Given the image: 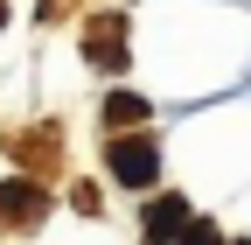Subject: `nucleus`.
<instances>
[{
	"instance_id": "39448f33",
	"label": "nucleus",
	"mask_w": 251,
	"mask_h": 245,
	"mask_svg": "<svg viewBox=\"0 0 251 245\" xmlns=\"http://www.w3.org/2000/svg\"><path fill=\"white\" fill-rule=\"evenodd\" d=\"M181 245H216V231H209V224H188V231H181Z\"/></svg>"
},
{
	"instance_id": "f03ea898",
	"label": "nucleus",
	"mask_w": 251,
	"mask_h": 245,
	"mask_svg": "<svg viewBox=\"0 0 251 245\" xmlns=\"http://www.w3.org/2000/svg\"><path fill=\"white\" fill-rule=\"evenodd\" d=\"M188 224H196V217H188V196H161V203H147V245H168L175 231H188Z\"/></svg>"
},
{
	"instance_id": "20e7f679",
	"label": "nucleus",
	"mask_w": 251,
	"mask_h": 245,
	"mask_svg": "<svg viewBox=\"0 0 251 245\" xmlns=\"http://www.w3.org/2000/svg\"><path fill=\"white\" fill-rule=\"evenodd\" d=\"M91 56H98L105 70H119V63H126V49H119V21H98V28H91Z\"/></svg>"
},
{
	"instance_id": "f257e3e1",
	"label": "nucleus",
	"mask_w": 251,
	"mask_h": 245,
	"mask_svg": "<svg viewBox=\"0 0 251 245\" xmlns=\"http://www.w3.org/2000/svg\"><path fill=\"white\" fill-rule=\"evenodd\" d=\"M105 161H112V175L126 182V189H147V182H153V175H161V154H153V140H147V133H133V140H126V133H119Z\"/></svg>"
},
{
	"instance_id": "423d86ee",
	"label": "nucleus",
	"mask_w": 251,
	"mask_h": 245,
	"mask_svg": "<svg viewBox=\"0 0 251 245\" xmlns=\"http://www.w3.org/2000/svg\"><path fill=\"white\" fill-rule=\"evenodd\" d=\"M244 245H251V238H244Z\"/></svg>"
},
{
	"instance_id": "7ed1b4c3",
	"label": "nucleus",
	"mask_w": 251,
	"mask_h": 245,
	"mask_svg": "<svg viewBox=\"0 0 251 245\" xmlns=\"http://www.w3.org/2000/svg\"><path fill=\"white\" fill-rule=\"evenodd\" d=\"M105 119H112V126H140V119H147V98H140V91H112V98H105Z\"/></svg>"
}]
</instances>
